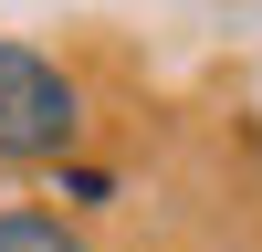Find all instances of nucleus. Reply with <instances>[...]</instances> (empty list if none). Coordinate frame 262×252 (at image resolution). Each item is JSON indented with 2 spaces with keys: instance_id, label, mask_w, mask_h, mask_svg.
<instances>
[{
  "instance_id": "obj_1",
  "label": "nucleus",
  "mask_w": 262,
  "mask_h": 252,
  "mask_svg": "<svg viewBox=\"0 0 262 252\" xmlns=\"http://www.w3.org/2000/svg\"><path fill=\"white\" fill-rule=\"evenodd\" d=\"M74 147H84V84L0 32V168H74Z\"/></svg>"
},
{
  "instance_id": "obj_2",
  "label": "nucleus",
  "mask_w": 262,
  "mask_h": 252,
  "mask_svg": "<svg viewBox=\"0 0 262 252\" xmlns=\"http://www.w3.org/2000/svg\"><path fill=\"white\" fill-rule=\"evenodd\" d=\"M0 252H95V242L42 200H0Z\"/></svg>"
},
{
  "instance_id": "obj_3",
  "label": "nucleus",
  "mask_w": 262,
  "mask_h": 252,
  "mask_svg": "<svg viewBox=\"0 0 262 252\" xmlns=\"http://www.w3.org/2000/svg\"><path fill=\"white\" fill-rule=\"evenodd\" d=\"M53 179L74 189V210H95V200H116V179H105V168H84V158H74V168H53Z\"/></svg>"
}]
</instances>
